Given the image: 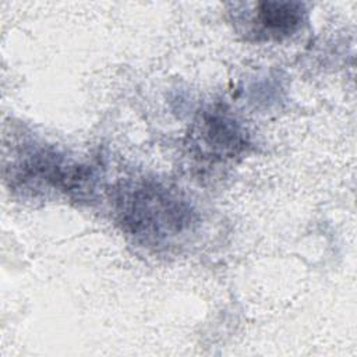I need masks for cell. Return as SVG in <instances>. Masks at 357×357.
Here are the masks:
<instances>
[{
  "label": "cell",
  "instance_id": "obj_2",
  "mask_svg": "<svg viewBox=\"0 0 357 357\" xmlns=\"http://www.w3.org/2000/svg\"><path fill=\"white\" fill-rule=\"evenodd\" d=\"M252 22L258 33L268 38H283L296 32L304 20V7L294 1L258 3Z\"/></svg>",
  "mask_w": 357,
  "mask_h": 357
},
{
  "label": "cell",
  "instance_id": "obj_1",
  "mask_svg": "<svg viewBox=\"0 0 357 357\" xmlns=\"http://www.w3.org/2000/svg\"><path fill=\"white\" fill-rule=\"evenodd\" d=\"M119 212L132 234L156 243L183 233L192 223L188 204L158 183L124 188L119 198Z\"/></svg>",
  "mask_w": 357,
  "mask_h": 357
}]
</instances>
